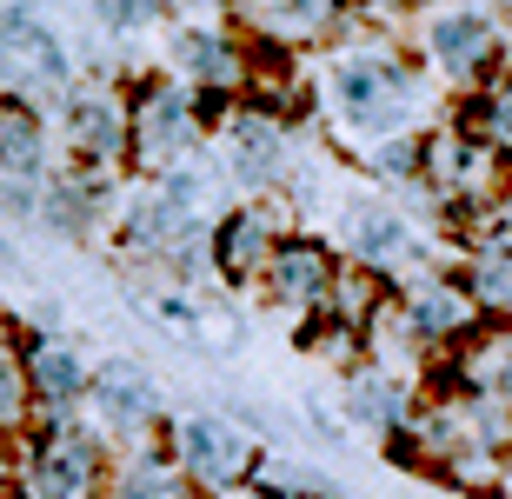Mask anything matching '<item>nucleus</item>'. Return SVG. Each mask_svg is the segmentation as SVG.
Segmentation results:
<instances>
[{
  "mask_svg": "<svg viewBox=\"0 0 512 499\" xmlns=\"http://www.w3.org/2000/svg\"><path fill=\"white\" fill-rule=\"evenodd\" d=\"M313 94H320L326 120L340 127L353 147H380V140H419L453 114V100L439 94L426 67H419L399 34L366 27L360 7H346V34L333 40L313 67Z\"/></svg>",
  "mask_w": 512,
  "mask_h": 499,
  "instance_id": "obj_1",
  "label": "nucleus"
},
{
  "mask_svg": "<svg viewBox=\"0 0 512 499\" xmlns=\"http://www.w3.org/2000/svg\"><path fill=\"white\" fill-rule=\"evenodd\" d=\"M114 446L87 413H34V426L7 446V499H107Z\"/></svg>",
  "mask_w": 512,
  "mask_h": 499,
  "instance_id": "obj_2",
  "label": "nucleus"
},
{
  "mask_svg": "<svg viewBox=\"0 0 512 499\" xmlns=\"http://www.w3.org/2000/svg\"><path fill=\"white\" fill-rule=\"evenodd\" d=\"M413 54L426 80L459 107L512 67V20L499 7H426L413 14Z\"/></svg>",
  "mask_w": 512,
  "mask_h": 499,
  "instance_id": "obj_3",
  "label": "nucleus"
},
{
  "mask_svg": "<svg viewBox=\"0 0 512 499\" xmlns=\"http://www.w3.org/2000/svg\"><path fill=\"white\" fill-rule=\"evenodd\" d=\"M233 107H213L207 94H193L187 80H173L167 67L127 80V134H133V180H160L167 167L207 154L220 120Z\"/></svg>",
  "mask_w": 512,
  "mask_h": 499,
  "instance_id": "obj_4",
  "label": "nucleus"
},
{
  "mask_svg": "<svg viewBox=\"0 0 512 499\" xmlns=\"http://www.w3.org/2000/svg\"><path fill=\"white\" fill-rule=\"evenodd\" d=\"M333 247H340V260L380 273L393 287H406V280H419L433 267H453V260L433 253V240H426V227L413 213L399 207L393 193H373V187H360V193L346 187L333 200Z\"/></svg>",
  "mask_w": 512,
  "mask_h": 499,
  "instance_id": "obj_5",
  "label": "nucleus"
},
{
  "mask_svg": "<svg viewBox=\"0 0 512 499\" xmlns=\"http://www.w3.org/2000/svg\"><path fill=\"white\" fill-rule=\"evenodd\" d=\"M300 147H306L300 120L273 114V107H253V100H240V107L220 120V134H213V154H220V167H227L240 200H266V193L293 187Z\"/></svg>",
  "mask_w": 512,
  "mask_h": 499,
  "instance_id": "obj_6",
  "label": "nucleus"
},
{
  "mask_svg": "<svg viewBox=\"0 0 512 499\" xmlns=\"http://www.w3.org/2000/svg\"><path fill=\"white\" fill-rule=\"evenodd\" d=\"M167 453L173 466L200 486V499H220V493H240L266 473V446L253 440L247 426H233L227 413H207V406H193V413H173L167 426Z\"/></svg>",
  "mask_w": 512,
  "mask_h": 499,
  "instance_id": "obj_7",
  "label": "nucleus"
},
{
  "mask_svg": "<svg viewBox=\"0 0 512 499\" xmlns=\"http://www.w3.org/2000/svg\"><path fill=\"white\" fill-rule=\"evenodd\" d=\"M167 74L187 80L193 94H207L213 107H240L253 87V40L227 20H193L173 14L167 27Z\"/></svg>",
  "mask_w": 512,
  "mask_h": 499,
  "instance_id": "obj_8",
  "label": "nucleus"
},
{
  "mask_svg": "<svg viewBox=\"0 0 512 499\" xmlns=\"http://www.w3.org/2000/svg\"><path fill=\"white\" fill-rule=\"evenodd\" d=\"M60 154L87 180H133V134H127V87L87 80L60 107Z\"/></svg>",
  "mask_w": 512,
  "mask_h": 499,
  "instance_id": "obj_9",
  "label": "nucleus"
},
{
  "mask_svg": "<svg viewBox=\"0 0 512 499\" xmlns=\"http://www.w3.org/2000/svg\"><path fill=\"white\" fill-rule=\"evenodd\" d=\"M0 87L7 100H27V107H67L80 87L74 54L34 7H0Z\"/></svg>",
  "mask_w": 512,
  "mask_h": 499,
  "instance_id": "obj_10",
  "label": "nucleus"
},
{
  "mask_svg": "<svg viewBox=\"0 0 512 499\" xmlns=\"http://www.w3.org/2000/svg\"><path fill=\"white\" fill-rule=\"evenodd\" d=\"M87 420L100 426V440L114 446V453H133V446H160L167 440V393L153 380L140 360L114 353V360L94 366V386H87Z\"/></svg>",
  "mask_w": 512,
  "mask_h": 499,
  "instance_id": "obj_11",
  "label": "nucleus"
},
{
  "mask_svg": "<svg viewBox=\"0 0 512 499\" xmlns=\"http://www.w3.org/2000/svg\"><path fill=\"white\" fill-rule=\"evenodd\" d=\"M300 233V207L286 193H266V200H240L213 220V280L227 287H260L273 253Z\"/></svg>",
  "mask_w": 512,
  "mask_h": 499,
  "instance_id": "obj_12",
  "label": "nucleus"
},
{
  "mask_svg": "<svg viewBox=\"0 0 512 499\" xmlns=\"http://www.w3.org/2000/svg\"><path fill=\"white\" fill-rule=\"evenodd\" d=\"M340 267H346L340 247L300 227L280 253H273V267H266V280H260V300L280 313V320H293L300 333H313V327L326 320V307H333Z\"/></svg>",
  "mask_w": 512,
  "mask_h": 499,
  "instance_id": "obj_13",
  "label": "nucleus"
},
{
  "mask_svg": "<svg viewBox=\"0 0 512 499\" xmlns=\"http://www.w3.org/2000/svg\"><path fill=\"white\" fill-rule=\"evenodd\" d=\"M393 307H399L406 333L419 340V353L433 366L446 360V353H459V346L486 327V313L473 307V293L459 287L453 267H433V273H419V280H406V287L393 293Z\"/></svg>",
  "mask_w": 512,
  "mask_h": 499,
  "instance_id": "obj_14",
  "label": "nucleus"
},
{
  "mask_svg": "<svg viewBox=\"0 0 512 499\" xmlns=\"http://www.w3.org/2000/svg\"><path fill=\"white\" fill-rule=\"evenodd\" d=\"M233 27L266 54L300 60L326 54L346 34V7H333V0H260V7H233Z\"/></svg>",
  "mask_w": 512,
  "mask_h": 499,
  "instance_id": "obj_15",
  "label": "nucleus"
},
{
  "mask_svg": "<svg viewBox=\"0 0 512 499\" xmlns=\"http://www.w3.org/2000/svg\"><path fill=\"white\" fill-rule=\"evenodd\" d=\"M14 353H20V373H27V393H34V413H87L94 366H87V353L67 333L20 327Z\"/></svg>",
  "mask_w": 512,
  "mask_h": 499,
  "instance_id": "obj_16",
  "label": "nucleus"
},
{
  "mask_svg": "<svg viewBox=\"0 0 512 499\" xmlns=\"http://www.w3.org/2000/svg\"><path fill=\"white\" fill-rule=\"evenodd\" d=\"M419 400H426V386L393 380V373H380V366H366V360L340 373V413H346V426H353V433H373L380 446H393L399 433H413Z\"/></svg>",
  "mask_w": 512,
  "mask_h": 499,
  "instance_id": "obj_17",
  "label": "nucleus"
},
{
  "mask_svg": "<svg viewBox=\"0 0 512 499\" xmlns=\"http://www.w3.org/2000/svg\"><path fill=\"white\" fill-rule=\"evenodd\" d=\"M426 386H453V393H473V400L512 406V320H486L459 353H446L433 366Z\"/></svg>",
  "mask_w": 512,
  "mask_h": 499,
  "instance_id": "obj_18",
  "label": "nucleus"
},
{
  "mask_svg": "<svg viewBox=\"0 0 512 499\" xmlns=\"http://www.w3.org/2000/svg\"><path fill=\"white\" fill-rule=\"evenodd\" d=\"M120 187H127V180H87V173L60 167L54 180H47V200H40V227H54L60 240L87 247V240H100V233L114 227Z\"/></svg>",
  "mask_w": 512,
  "mask_h": 499,
  "instance_id": "obj_19",
  "label": "nucleus"
},
{
  "mask_svg": "<svg viewBox=\"0 0 512 499\" xmlns=\"http://www.w3.org/2000/svg\"><path fill=\"white\" fill-rule=\"evenodd\" d=\"M54 154H60V134L47 127V114L27 107V100L0 94V180H34V187H47L60 173Z\"/></svg>",
  "mask_w": 512,
  "mask_h": 499,
  "instance_id": "obj_20",
  "label": "nucleus"
},
{
  "mask_svg": "<svg viewBox=\"0 0 512 499\" xmlns=\"http://www.w3.org/2000/svg\"><path fill=\"white\" fill-rule=\"evenodd\" d=\"M453 273L486 320H512V240H466L453 253Z\"/></svg>",
  "mask_w": 512,
  "mask_h": 499,
  "instance_id": "obj_21",
  "label": "nucleus"
},
{
  "mask_svg": "<svg viewBox=\"0 0 512 499\" xmlns=\"http://www.w3.org/2000/svg\"><path fill=\"white\" fill-rule=\"evenodd\" d=\"M107 499H200V486L173 466L167 440L160 446H133L114 460V480H107Z\"/></svg>",
  "mask_w": 512,
  "mask_h": 499,
  "instance_id": "obj_22",
  "label": "nucleus"
},
{
  "mask_svg": "<svg viewBox=\"0 0 512 499\" xmlns=\"http://www.w3.org/2000/svg\"><path fill=\"white\" fill-rule=\"evenodd\" d=\"M453 114L466 120V127H473V134L486 140V147H493V160H499V167L512 173V67H506V74H499V80H493V87H486L479 100H459Z\"/></svg>",
  "mask_w": 512,
  "mask_h": 499,
  "instance_id": "obj_23",
  "label": "nucleus"
},
{
  "mask_svg": "<svg viewBox=\"0 0 512 499\" xmlns=\"http://www.w3.org/2000/svg\"><path fill=\"white\" fill-rule=\"evenodd\" d=\"M187 346L207 353V360H233V353L247 346V313L233 307V300H200V320H193Z\"/></svg>",
  "mask_w": 512,
  "mask_h": 499,
  "instance_id": "obj_24",
  "label": "nucleus"
},
{
  "mask_svg": "<svg viewBox=\"0 0 512 499\" xmlns=\"http://www.w3.org/2000/svg\"><path fill=\"white\" fill-rule=\"evenodd\" d=\"M34 426V393H27V373H20V353L14 340L0 346V453Z\"/></svg>",
  "mask_w": 512,
  "mask_h": 499,
  "instance_id": "obj_25",
  "label": "nucleus"
},
{
  "mask_svg": "<svg viewBox=\"0 0 512 499\" xmlns=\"http://www.w3.org/2000/svg\"><path fill=\"white\" fill-rule=\"evenodd\" d=\"M94 20H107V34L133 40V34H147L153 20H167V7H133V0H114V7H94Z\"/></svg>",
  "mask_w": 512,
  "mask_h": 499,
  "instance_id": "obj_26",
  "label": "nucleus"
},
{
  "mask_svg": "<svg viewBox=\"0 0 512 499\" xmlns=\"http://www.w3.org/2000/svg\"><path fill=\"white\" fill-rule=\"evenodd\" d=\"M40 200H47V187H34V180H0V213L7 220H40Z\"/></svg>",
  "mask_w": 512,
  "mask_h": 499,
  "instance_id": "obj_27",
  "label": "nucleus"
},
{
  "mask_svg": "<svg viewBox=\"0 0 512 499\" xmlns=\"http://www.w3.org/2000/svg\"><path fill=\"white\" fill-rule=\"evenodd\" d=\"M220 499H286V493H280V486H273V480L260 473L253 486H240V493H220Z\"/></svg>",
  "mask_w": 512,
  "mask_h": 499,
  "instance_id": "obj_28",
  "label": "nucleus"
},
{
  "mask_svg": "<svg viewBox=\"0 0 512 499\" xmlns=\"http://www.w3.org/2000/svg\"><path fill=\"white\" fill-rule=\"evenodd\" d=\"M0 273H7V280H20V273H27V267H20V253L7 247V240H0Z\"/></svg>",
  "mask_w": 512,
  "mask_h": 499,
  "instance_id": "obj_29",
  "label": "nucleus"
}]
</instances>
